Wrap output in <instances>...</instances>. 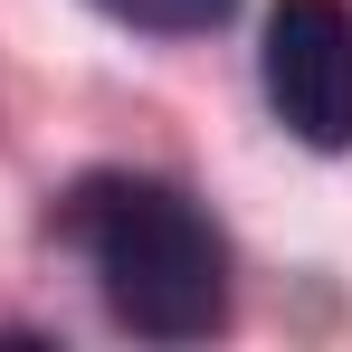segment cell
Instances as JSON below:
<instances>
[{
	"instance_id": "cell-1",
	"label": "cell",
	"mask_w": 352,
	"mask_h": 352,
	"mask_svg": "<svg viewBox=\"0 0 352 352\" xmlns=\"http://www.w3.org/2000/svg\"><path fill=\"white\" fill-rule=\"evenodd\" d=\"M67 238L96 267L124 333L143 343H200L229 324V248L219 229L181 200L172 181L143 172H96L67 200Z\"/></svg>"
},
{
	"instance_id": "cell-2",
	"label": "cell",
	"mask_w": 352,
	"mask_h": 352,
	"mask_svg": "<svg viewBox=\"0 0 352 352\" xmlns=\"http://www.w3.org/2000/svg\"><path fill=\"white\" fill-rule=\"evenodd\" d=\"M267 105L295 143H352V0H276L267 10Z\"/></svg>"
},
{
	"instance_id": "cell-3",
	"label": "cell",
	"mask_w": 352,
	"mask_h": 352,
	"mask_svg": "<svg viewBox=\"0 0 352 352\" xmlns=\"http://www.w3.org/2000/svg\"><path fill=\"white\" fill-rule=\"evenodd\" d=\"M105 19H124V29H153V38H200V29H219L238 0H96Z\"/></svg>"
}]
</instances>
